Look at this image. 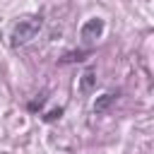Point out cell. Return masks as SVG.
<instances>
[{
  "label": "cell",
  "mask_w": 154,
  "mask_h": 154,
  "mask_svg": "<svg viewBox=\"0 0 154 154\" xmlns=\"http://www.w3.org/2000/svg\"><path fill=\"white\" fill-rule=\"evenodd\" d=\"M94 84H96V70H94V67H89V70H84V72H82V77H79V91L89 94Z\"/></svg>",
  "instance_id": "277c9868"
},
{
  "label": "cell",
  "mask_w": 154,
  "mask_h": 154,
  "mask_svg": "<svg viewBox=\"0 0 154 154\" xmlns=\"http://www.w3.org/2000/svg\"><path fill=\"white\" fill-rule=\"evenodd\" d=\"M43 29V17L41 14H31V17H24L19 19L14 26H12V34H10V46L12 48H22L26 43H31Z\"/></svg>",
  "instance_id": "6da1fadb"
},
{
  "label": "cell",
  "mask_w": 154,
  "mask_h": 154,
  "mask_svg": "<svg viewBox=\"0 0 154 154\" xmlns=\"http://www.w3.org/2000/svg\"><path fill=\"white\" fill-rule=\"evenodd\" d=\"M43 101H46V96L41 94V99H36V101H31V103H29V108H31V111H36V108H41V106H43Z\"/></svg>",
  "instance_id": "52a82bcc"
},
{
  "label": "cell",
  "mask_w": 154,
  "mask_h": 154,
  "mask_svg": "<svg viewBox=\"0 0 154 154\" xmlns=\"http://www.w3.org/2000/svg\"><path fill=\"white\" fill-rule=\"evenodd\" d=\"M101 34H103V19H99V17L87 19V22L82 24V29H79V36H82V41H84V43L96 41Z\"/></svg>",
  "instance_id": "7a4b0ae2"
},
{
  "label": "cell",
  "mask_w": 154,
  "mask_h": 154,
  "mask_svg": "<svg viewBox=\"0 0 154 154\" xmlns=\"http://www.w3.org/2000/svg\"><path fill=\"white\" fill-rule=\"evenodd\" d=\"M116 99H118V91H106V94H101V96L94 101V113H103V111H108V106H111Z\"/></svg>",
  "instance_id": "3957f363"
},
{
  "label": "cell",
  "mask_w": 154,
  "mask_h": 154,
  "mask_svg": "<svg viewBox=\"0 0 154 154\" xmlns=\"http://www.w3.org/2000/svg\"><path fill=\"white\" fill-rule=\"evenodd\" d=\"M60 116H63V108H53V111H48V113L43 116V120L51 123V120H55V118H60Z\"/></svg>",
  "instance_id": "8992f818"
},
{
  "label": "cell",
  "mask_w": 154,
  "mask_h": 154,
  "mask_svg": "<svg viewBox=\"0 0 154 154\" xmlns=\"http://www.w3.org/2000/svg\"><path fill=\"white\" fill-rule=\"evenodd\" d=\"M84 55H89L87 51H79V53H67L63 58V63H75V60H84Z\"/></svg>",
  "instance_id": "5b68a950"
}]
</instances>
